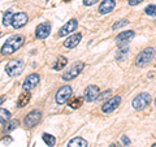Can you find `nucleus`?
I'll list each match as a JSON object with an SVG mask.
<instances>
[{"mask_svg": "<svg viewBox=\"0 0 156 147\" xmlns=\"http://www.w3.org/2000/svg\"><path fill=\"white\" fill-rule=\"evenodd\" d=\"M22 45H23V37H21V35L13 37L11 39H8V41L3 45L2 53L3 55H12V53L16 52Z\"/></svg>", "mask_w": 156, "mask_h": 147, "instance_id": "1", "label": "nucleus"}, {"mask_svg": "<svg viewBox=\"0 0 156 147\" xmlns=\"http://www.w3.org/2000/svg\"><path fill=\"white\" fill-rule=\"evenodd\" d=\"M155 56V50L154 48H146L144 51H142L138 55V57H136V66H139V68H143L146 65H148L151 61H152V59Z\"/></svg>", "mask_w": 156, "mask_h": 147, "instance_id": "2", "label": "nucleus"}, {"mask_svg": "<svg viewBox=\"0 0 156 147\" xmlns=\"http://www.w3.org/2000/svg\"><path fill=\"white\" fill-rule=\"evenodd\" d=\"M25 68V64L21 61V60H13V61H9L7 66H5V72L8 73L9 76H20Z\"/></svg>", "mask_w": 156, "mask_h": 147, "instance_id": "3", "label": "nucleus"}, {"mask_svg": "<svg viewBox=\"0 0 156 147\" xmlns=\"http://www.w3.org/2000/svg\"><path fill=\"white\" fill-rule=\"evenodd\" d=\"M150 103H151V95L147 94V92H143V94H139L136 98H134L133 107L135 109H143Z\"/></svg>", "mask_w": 156, "mask_h": 147, "instance_id": "4", "label": "nucleus"}, {"mask_svg": "<svg viewBox=\"0 0 156 147\" xmlns=\"http://www.w3.org/2000/svg\"><path fill=\"white\" fill-rule=\"evenodd\" d=\"M41 117H42L41 111H31L30 113H29L25 117V120H23V124H25L26 128L31 129V128H34V126L38 124L39 121H41Z\"/></svg>", "mask_w": 156, "mask_h": 147, "instance_id": "5", "label": "nucleus"}, {"mask_svg": "<svg viewBox=\"0 0 156 147\" xmlns=\"http://www.w3.org/2000/svg\"><path fill=\"white\" fill-rule=\"evenodd\" d=\"M70 95H72L70 86H64L57 91V94L55 96V100H56L57 104H65V103L68 102V99L70 98Z\"/></svg>", "mask_w": 156, "mask_h": 147, "instance_id": "6", "label": "nucleus"}, {"mask_svg": "<svg viewBox=\"0 0 156 147\" xmlns=\"http://www.w3.org/2000/svg\"><path fill=\"white\" fill-rule=\"evenodd\" d=\"M83 68H85L83 63H77V64L73 65L66 73H64V74H62V80L70 81V80H73V78H76V77L82 72V69H83Z\"/></svg>", "mask_w": 156, "mask_h": 147, "instance_id": "7", "label": "nucleus"}, {"mask_svg": "<svg viewBox=\"0 0 156 147\" xmlns=\"http://www.w3.org/2000/svg\"><path fill=\"white\" fill-rule=\"evenodd\" d=\"M50 33H51V25L48 22H43V23H39L37 26L35 37L38 39H44L50 35Z\"/></svg>", "mask_w": 156, "mask_h": 147, "instance_id": "8", "label": "nucleus"}, {"mask_svg": "<svg viewBox=\"0 0 156 147\" xmlns=\"http://www.w3.org/2000/svg\"><path fill=\"white\" fill-rule=\"evenodd\" d=\"M27 22V14L23 13V12H20L13 14V18H12V26L14 29H20L22 26H25Z\"/></svg>", "mask_w": 156, "mask_h": 147, "instance_id": "9", "label": "nucleus"}, {"mask_svg": "<svg viewBox=\"0 0 156 147\" xmlns=\"http://www.w3.org/2000/svg\"><path fill=\"white\" fill-rule=\"evenodd\" d=\"M77 26H78L77 20L73 18V20H70V21H68L65 25L60 29V31H58V37H65V35H68V34L73 33L77 29Z\"/></svg>", "mask_w": 156, "mask_h": 147, "instance_id": "10", "label": "nucleus"}, {"mask_svg": "<svg viewBox=\"0 0 156 147\" xmlns=\"http://www.w3.org/2000/svg\"><path fill=\"white\" fill-rule=\"evenodd\" d=\"M38 83H39V76L37 74V73H33V74L26 77V80H25V82H23L22 87H23V90L25 91H30L31 89H34V87L38 85Z\"/></svg>", "mask_w": 156, "mask_h": 147, "instance_id": "11", "label": "nucleus"}, {"mask_svg": "<svg viewBox=\"0 0 156 147\" xmlns=\"http://www.w3.org/2000/svg\"><path fill=\"white\" fill-rule=\"evenodd\" d=\"M120 103H121V98L120 96H115V98H112L111 100L105 102V104H103L101 109H103L104 113H109V112L115 111L117 107L120 106Z\"/></svg>", "mask_w": 156, "mask_h": 147, "instance_id": "12", "label": "nucleus"}, {"mask_svg": "<svg viewBox=\"0 0 156 147\" xmlns=\"http://www.w3.org/2000/svg\"><path fill=\"white\" fill-rule=\"evenodd\" d=\"M98 95H99V87L95 85H90L89 87H86L85 90V99L87 102H94L96 100Z\"/></svg>", "mask_w": 156, "mask_h": 147, "instance_id": "13", "label": "nucleus"}, {"mask_svg": "<svg viewBox=\"0 0 156 147\" xmlns=\"http://www.w3.org/2000/svg\"><path fill=\"white\" fill-rule=\"evenodd\" d=\"M133 37H134V31H131V30L130 31H122L116 37V43L121 47V46L126 45L128 42H130V39Z\"/></svg>", "mask_w": 156, "mask_h": 147, "instance_id": "14", "label": "nucleus"}, {"mask_svg": "<svg viewBox=\"0 0 156 147\" xmlns=\"http://www.w3.org/2000/svg\"><path fill=\"white\" fill-rule=\"evenodd\" d=\"M115 5H116L115 0H103V3H101L100 7H99V13H100V14H107V13H109L111 11H113Z\"/></svg>", "mask_w": 156, "mask_h": 147, "instance_id": "15", "label": "nucleus"}, {"mask_svg": "<svg viewBox=\"0 0 156 147\" xmlns=\"http://www.w3.org/2000/svg\"><path fill=\"white\" fill-rule=\"evenodd\" d=\"M81 39H82L81 34H73V35H70L64 42V46L68 47V48H74L76 46H78V43L81 42Z\"/></svg>", "mask_w": 156, "mask_h": 147, "instance_id": "16", "label": "nucleus"}, {"mask_svg": "<svg viewBox=\"0 0 156 147\" xmlns=\"http://www.w3.org/2000/svg\"><path fill=\"white\" fill-rule=\"evenodd\" d=\"M68 147H87V142L81 137H76L68 143Z\"/></svg>", "mask_w": 156, "mask_h": 147, "instance_id": "17", "label": "nucleus"}, {"mask_svg": "<svg viewBox=\"0 0 156 147\" xmlns=\"http://www.w3.org/2000/svg\"><path fill=\"white\" fill-rule=\"evenodd\" d=\"M30 98H31V95L29 94L27 91L26 92H22V94L20 95V98H18V100H17V106L20 107V108L25 107L27 103H29V100H30Z\"/></svg>", "mask_w": 156, "mask_h": 147, "instance_id": "18", "label": "nucleus"}, {"mask_svg": "<svg viewBox=\"0 0 156 147\" xmlns=\"http://www.w3.org/2000/svg\"><path fill=\"white\" fill-rule=\"evenodd\" d=\"M12 18H13V11H7L3 17V25L4 26L12 25Z\"/></svg>", "mask_w": 156, "mask_h": 147, "instance_id": "19", "label": "nucleus"}, {"mask_svg": "<svg viewBox=\"0 0 156 147\" xmlns=\"http://www.w3.org/2000/svg\"><path fill=\"white\" fill-rule=\"evenodd\" d=\"M66 64H68V60H66V59H65L64 56H60V57H58V60H57V63H56L55 65H53V69H55V70H61Z\"/></svg>", "mask_w": 156, "mask_h": 147, "instance_id": "20", "label": "nucleus"}, {"mask_svg": "<svg viewBox=\"0 0 156 147\" xmlns=\"http://www.w3.org/2000/svg\"><path fill=\"white\" fill-rule=\"evenodd\" d=\"M42 138H43V141L47 143V146H50V147H52V146H55V143H56V138L53 135H51V134H47V133H44L42 135Z\"/></svg>", "mask_w": 156, "mask_h": 147, "instance_id": "21", "label": "nucleus"}, {"mask_svg": "<svg viewBox=\"0 0 156 147\" xmlns=\"http://www.w3.org/2000/svg\"><path fill=\"white\" fill-rule=\"evenodd\" d=\"M9 119H11V112L4 109V108H0V122L5 124Z\"/></svg>", "mask_w": 156, "mask_h": 147, "instance_id": "22", "label": "nucleus"}, {"mask_svg": "<svg viewBox=\"0 0 156 147\" xmlns=\"http://www.w3.org/2000/svg\"><path fill=\"white\" fill-rule=\"evenodd\" d=\"M17 126H18V121H17V120H13V121H11V122H9V124L5 126L4 131H5V133H9V131H12L13 129H16Z\"/></svg>", "mask_w": 156, "mask_h": 147, "instance_id": "23", "label": "nucleus"}, {"mask_svg": "<svg viewBox=\"0 0 156 147\" xmlns=\"http://www.w3.org/2000/svg\"><path fill=\"white\" fill-rule=\"evenodd\" d=\"M82 104V99L81 98H74L73 100L69 102V106L72 107V108H78V107H81Z\"/></svg>", "mask_w": 156, "mask_h": 147, "instance_id": "24", "label": "nucleus"}, {"mask_svg": "<svg viewBox=\"0 0 156 147\" xmlns=\"http://www.w3.org/2000/svg\"><path fill=\"white\" fill-rule=\"evenodd\" d=\"M146 14H148V16H156V5H148L146 7Z\"/></svg>", "mask_w": 156, "mask_h": 147, "instance_id": "25", "label": "nucleus"}, {"mask_svg": "<svg viewBox=\"0 0 156 147\" xmlns=\"http://www.w3.org/2000/svg\"><path fill=\"white\" fill-rule=\"evenodd\" d=\"M129 23L128 20H122V21H119V22H116L115 25H113V30H116V29H119V27H122V26H126Z\"/></svg>", "mask_w": 156, "mask_h": 147, "instance_id": "26", "label": "nucleus"}, {"mask_svg": "<svg viewBox=\"0 0 156 147\" xmlns=\"http://www.w3.org/2000/svg\"><path fill=\"white\" fill-rule=\"evenodd\" d=\"M109 94H111V90H109V91H105V92H103V94H101V95H98L96 99H98V100H101V99H104V98L108 96Z\"/></svg>", "mask_w": 156, "mask_h": 147, "instance_id": "27", "label": "nucleus"}, {"mask_svg": "<svg viewBox=\"0 0 156 147\" xmlns=\"http://www.w3.org/2000/svg\"><path fill=\"white\" fill-rule=\"evenodd\" d=\"M121 141H122L124 146H129V145H130V141H129V138H128L126 135H122V137H121Z\"/></svg>", "mask_w": 156, "mask_h": 147, "instance_id": "28", "label": "nucleus"}, {"mask_svg": "<svg viewBox=\"0 0 156 147\" xmlns=\"http://www.w3.org/2000/svg\"><path fill=\"white\" fill-rule=\"evenodd\" d=\"M98 2H99V0H83V4L85 5H94Z\"/></svg>", "mask_w": 156, "mask_h": 147, "instance_id": "29", "label": "nucleus"}, {"mask_svg": "<svg viewBox=\"0 0 156 147\" xmlns=\"http://www.w3.org/2000/svg\"><path fill=\"white\" fill-rule=\"evenodd\" d=\"M143 0H129V5H136V4L142 3Z\"/></svg>", "mask_w": 156, "mask_h": 147, "instance_id": "30", "label": "nucleus"}, {"mask_svg": "<svg viewBox=\"0 0 156 147\" xmlns=\"http://www.w3.org/2000/svg\"><path fill=\"white\" fill-rule=\"evenodd\" d=\"M4 99H5V98H4V96H0V104H2V103L4 102Z\"/></svg>", "mask_w": 156, "mask_h": 147, "instance_id": "31", "label": "nucleus"}, {"mask_svg": "<svg viewBox=\"0 0 156 147\" xmlns=\"http://www.w3.org/2000/svg\"><path fill=\"white\" fill-rule=\"evenodd\" d=\"M109 147H121V146H119V145H112V146H109Z\"/></svg>", "mask_w": 156, "mask_h": 147, "instance_id": "32", "label": "nucleus"}, {"mask_svg": "<svg viewBox=\"0 0 156 147\" xmlns=\"http://www.w3.org/2000/svg\"><path fill=\"white\" fill-rule=\"evenodd\" d=\"M152 147H156V143H155V145H154V146H152Z\"/></svg>", "mask_w": 156, "mask_h": 147, "instance_id": "33", "label": "nucleus"}, {"mask_svg": "<svg viewBox=\"0 0 156 147\" xmlns=\"http://www.w3.org/2000/svg\"><path fill=\"white\" fill-rule=\"evenodd\" d=\"M155 106H156V99H155Z\"/></svg>", "mask_w": 156, "mask_h": 147, "instance_id": "34", "label": "nucleus"}]
</instances>
